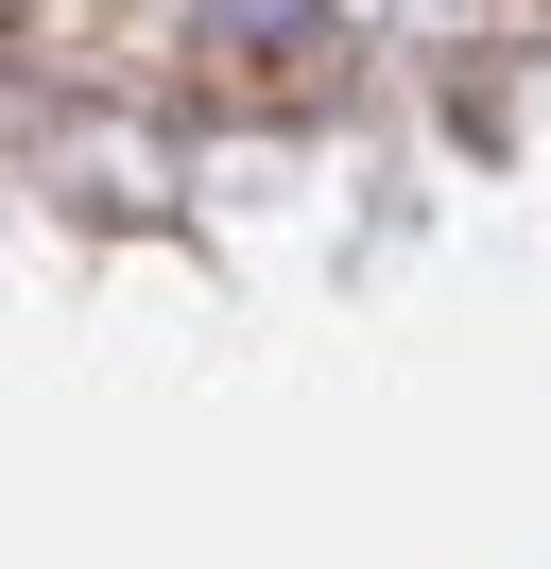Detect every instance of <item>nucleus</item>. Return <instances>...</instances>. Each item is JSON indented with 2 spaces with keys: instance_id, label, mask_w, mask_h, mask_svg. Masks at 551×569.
<instances>
[{
  "instance_id": "1",
  "label": "nucleus",
  "mask_w": 551,
  "mask_h": 569,
  "mask_svg": "<svg viewBox=\"0 0 551 569\" xmlns=\"http://www.w3.org/2000/svg\"><path fill=\"white\" fill-rule=\"evenodd\" d=\"M224 18H259V36H276V18H293V0H224Z\"/></svg>"
}]
</instances>
